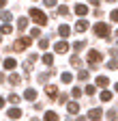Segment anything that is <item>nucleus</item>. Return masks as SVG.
I'll return each instance as SVG.
<instances>
[{
    "instance_id": "nucleus-25",
    "label": "nucleus",
    "mask_w": 118,
    "mask_h": 121,
    "mask_svg": "<svg viewBox=\"0 0 118 121\" xmlns=\"http://www.w3.org/2000/svg\"><path fill=\"white\" fill-rule=\"evenodd\" d=\"M0 17H2L4 24H9V22H11V11H2V15H0Z\"/></svg>"
},
{
    "instance_id": "nucleus-21",
    "label": "nucleus",
    "mask_w": 118,
    "mask_h": 121,
    "mask_svg": "<svg viewBox=\"0 0 118 121\" xmlns=\"http://www.w3.org/2000/svg\"><path fill=\"white\" fill-rule=\"evenodd\" d=\"M39 48H41V50H45V48H49V39H47V37H43V39H39Z\"/></svg>"
},
{
    "instance_id": "nucleus-8",
    "label": "nucleus",
    "mask_w": 118,
    "mask_h": 121,
    "mask_svg": "<svg viewBox=\"0 0 118 121\" xmlns=\"http://www.w3.org/2000/svg\"><path fill=\"white\" fill-rule=\"evenodd\" d=\"M69 33H71V28H69L67 24H60V26H58V35H60L62 39H67V37H69Z\"/></svg>"
},
{
    "instance_id": "nucleus-24",
    "label": "nucleus",
    "mask_w": 118,
    "mask_h": 121,
    "mask_svg": "<svg viewBox=\"0 0 118 121\" xmlns=\"http://www.w3.org/2000/svg\"><path fill=\"white\" fill-rule=\"evenodd\" d=\"M11 30H13V28H11V24H2V26H0V33H2V35H9Z\"/></svg>"
},
{
    "instance_id": "nucleus-41",
    "label": "nucleus",
    "mask_w": 118,
    "mask_h": 121,
    "mask_svg": "<svg viewBox=\"0 0 118 121\" xmlns=\"http://www.w3.org/2000/svg\"><path fill=\"white\" fill-rule=\"evenodd\" d=\"M114 89H116V93H118V84H116V86H114Z\"/></svg>"
},
{
    "instance_id": "nucleus-35",
    "label": "nucleus",
    "mask_w": 118,
    "mask_h": 121,
    "mask_svg": "<svg viewBox=\"0 0 118 121\" xmlns=\"http://www.w3.org/2000/svg\"><path fill=\"white\" fill-rule=\"evenodd\" d=\"M45 7H56V0H45Z\"/></svg>"
},
{
    "instance_id": "nucleus-32",
    "label": "nucleus",
    "mask_w": 118,
    "mask_h": 121,
    "mask_svg": "<svg viewBox=\"0 0 118 121\" xmlns=\"http://www.w3.org/2000/svg\"><path fill=\"white\" fill-rule=\"evenodd\" d=\"M71 93H73V97H80V95H82V89H80V86H75Z\"/></svg>"
},
{
    "instance_id": "nucleus-16",
    "label": "nucleus",
    "mask_w": 118,
    "mask_h": 121,
    "mask_svg": "<svg viewBox=\"0 0 118 121\" xmlns=\"http://www.w3.org/2000/svg\"><path fill=\"white\" fill-rule=\"evenodd\" d=\"M43 119H45V121H58V115H56L54 110H47V112H45V117H43Z\"/></svg>"
},
{
    "instance_id": "nucleus-36",
    "label": "nucleus",
    "mask_w": 118,
    "mask_h": 121,
    "mask_svg": "<svg viewBox=\"0 0 118 121\" xmlns=\"http://www.w3.org/2000/svg\"><path fill=\"white\" fill-rule=\"evenodd\" d=\"M30 35H32V37H39V35H41V30H39V28H32V33H30Z\"/></svg>"
},
{
    "instance_id": "nucleus-23",
    "label": "nucleus",
    "mask_w": 118,
    "mask_h": 121,
    "mask_svg": "<svg viewBox=\"0 0 118 121\" xmlns=\"http://www.w3.org/2000/svg\"><path fill=\"white\" fill-rule=\"evenodd\" d=\"M43 63L45 65H54V56L52 54H43Z\"/></svg>"
},
{
    "instance_id": "nucleus-20",
    "label": "nucleus",
    "mask_w": 118,
    "mask_h": 121,
    "mask_svg": "<svg viewBox=\"0 0 118 121\" xmlns=\"http://www.w3.org/2000/svg\"><path fill=\"white\" fill-rule=\"evenodd\" d=\"M60 80H62V82H65V84H69V82H73V76H71V73H69V71H65V73H62V76H60Z\"/></svg>"
},
{
    "instance_id": "nucleus-27",
    "label": "nucleus",
    "mask_w": 118,
    "mask_h": 121,
    "mask_svg": "<svg viewBox=\"0 0 118 121\" xmlns=\"http://www.w3.org/2000/svg\"><path fill=\"white\" fill-rule=\"evenodd\" d=\"M95 91H97V89H95V84H88V86L84 89V93H86V95H95Z\"/></svg>"
},
{
    "instance_id": "nucleus-4",
    "label": "nucleus",
    "mask_w": 118,
    "mask_h": 121,
    "mask_svg": "<svg viewBox=\"0 0 118 121\" xmlns=\"http://www.w3.org/2000/svg\"><path fill=\"white\" fill-rule=\"evenodd\" d=\"M95 35L97 37H110V26L103 24V22H97L95 24Z\"/></svg>"
},
{
    "instance_id": "nucleus-42",
    "label": "nucleus",
    "mask_w": 118,
    "mask_h": 121,
    "mask_svg": "<svg viewBox=\"0 0 118 121\" xmlns=\"http://www.w3.org/2000/svg\"><path fill=\"white\" fill-rule=\"evenodd\" d=\"M107 2H116V0H107Z\"/></svg>"
},
{
    "instance_id": "nucleus-29",
    "label": "nucleus",
    "mask_w": 118,
    "mask_h": 121,
    "mask_svg": "<svg viewBox=\"0 0 118 121\" xmlns=\"http://www.w3.org/2000/svg\"><path fill=\"white\" fill-rule=\"evenodd\" d=\"M107 69H118V58H112L107 63Z\"/></svg>"
},
{
    "instance_id": "nucleus-28",
    "label": "nucleus",
    "mask_w": 118,
    "mask_h": 121,
    "mask_svg": "<svg viewBox=\"0 0 118 121\" xmlns=\"http://www.w3.org/2000/svg\"><path fill=\"white\" fill-rule=\"evenodd\" d=\"M19 99H22V97H19L17 93H11V95H9V102H11V104H17Z\"/></svg>"
},
{
    "instance_id": "nucleus-15",
    "label": "nucleus",
    "mask_w": 118,
    "mask_h": 121,
    "mask_svg": "<svg viewBox=\"0 0 118 121\" xmlns=\"http://www.w3.org/2000/svg\"><path fill=\"white\" fill-rule=\"evenodd\" d=\"M19 117H22V110H19V108H11V110H9V119L15 121V119H19Z\"/></svg>"
},
{
    "instance_id": "nucleus-7",
    "label": "nucleus",
    "mask_w": 118,
    "mask_h": 121,
    "mask_svg": "<svg viewBox=\"0 0 118 121\" xmlns=\"http://www.w3.org/2000/svg\"><path fill=\"white\" fill-rule=\"evenodd\" d=\"M73 11L77 13V17H84V15L88 13V7H86V4H80V2H77V4H75V9H73Z\"/></svg>"
},
{
    "instance_id": "nucleus-39",
    "label": "nucleus",
    "mask_w": 118,
    "mask_h": 121,
    "mask_svg": "<svg viewBox=\"0 0 118 121\" xmlns=\"http://www.w3.org/2000/svg\"><path fill=\"white\" fill-rule=\"evenodd\" d=\"M75 121H86V117H77V119H75Z\"/></svg>"
},
{
    "instance_id": "nucleus-17",
    "label": "nucleus",
    "mask_w": 118,
    "mask_h": 121,
    "mask_svg": "<svg viewBox=\"0 0 118 121\" xmlns=\"http://www.w3.org/2000/svg\"><path fill=\"white\" fill-rule=\"evenodd\" d=\"M26 26H28V17H19L17 20V30H26Z\"/></svg>"
},
{
    "instance_id": "nucleus-14",
    "label": "nucleus",
    "mask_w": 118,
    "mask_h": 121,
    "mask_svg": "<svg viewBox=\"0 0 118 121\" xmlns=\"http://www.w3.org/2000/svg\"><path fill=\"white\" fill-rule=\"evenodd\" d=\"M97 84H99L101 89H105V86L110 84V78H107V76H99V78H97Z\"/></svg>"
},
{
    "instance_id": "nucleus-9",
    "label": "nucleus",
    "mask_w": 118,
    "mask_h": 121,
    "mask_svg": "<svg viewBox=\"0 0 118 121\" xmlns=\"http://www.w3.org/2000/svg\"><path fill=\"white\" fill-rule=\"evenodd\" d=\"M45 95H47V97H52V99H56V95H58V89H56L54 84L45 86Z\"/></svg>"
},
{
    "instance_id": "nucleus-38",
    "label": "nucleus",
    "mask_w": 118,
    "mask_h": 121,
    "mask_svg": "<svg viewBox=\"0 0 118 121\" xmlns=\"http://www.w3.org/2000/svg\"><path fill=\"white\" fill-rule=\"evenodd\" d=\"M4 4H7V0H0V9H4Z\"/></svg>"
},
{
    "instance_id": "nucleus-22",
    "label": "nucleus",
    "mask_w": 118,
    "mask_h": 121,
    "mask_svg": "<svg viewBox=\"0 0 118 121\" xmlns=\"http://www.w3.org/2000/svg\"><path fill=\"white\" fill-rule=\"evenodd\" d=\"M71 65H73V67H80V65H82V60H80L77 54H73V56H71Z\"/></svg>"
},
{
    "instance_id": "nucleus-2",
    "label": "nucleus",
    "mask_w": 118,
    "mask_h": 121,
    "mask_svg": "<svg viewBox=\"0 0 118 121\" xmlns=\"http://www.w3.org/2000/svg\"><path fill=\"white\" fill-rule=\"evenodd\" d=\"M30 17H32L39 26H45V24H47V15L43 13L41 9H30Z\"/></svg>"
},
{
    "instance_id": "nucleus-33",
    "label": "nucleus",
    "mask_w": 118,
    "mask_h": 121,
    "mask_svg": "<svg viewBox=\"0 0 118 121\" xmlns=\"http://www.w3.org/2000/svg\"><path fill=\"white\" fill-rule=\"evenodd\" d=\"M110 17H112V22H118V9H116V11H112V13H110Z\"/></svg>"
},
{
    "instance_id": "nucleus-31",
    "label": "nucleus",
    "mask_w": 118,
    "mask_h": 121,
    "mask_svg": "<svg viewBox=\"0 0 118 121\" xmlns=\"http://www.w3.org/2000/svg\"><path fill=\"white\" fill-rule=\"evenodd\" d=\"M86 78H88V71H86V69H82V71L77 73V80H86Z\"/></svg>"
},
{
    "instance_id": "nucleus-43",
    "label": "nucleus",
    "mask_w": 118,
    "mask_h": 121,
    "mask_svg": "<svg viewBox=\"0 0 118 121\" xmlns=\"http://www.w3.org/2000/svg\"><path fill=\"white\" fill-rule=\"evenodd\" d=\"M0 41H2V35H0Z\"/></svg>"
},
{
    "instance_id": "nucleus-44",
    "label": "nucleus",
    "mask_w": 118,
    "mask_h": 121,
    "mask_svg": "<svg viewBox=\"0 0 118 121\" xmlns=\"http://www.w3.org/2000/svg\"><path fill=\"white\" fill-rule=\"evenodd\" d=\"M112 121H118V119H112Z\"/></svg>"
},
{
    "instance_id": "nucleus-30",
    "label": "nucleus",
    "mask_w": 118,
    "mask_h": 121,
    "mask_svg": "<svg viewBox=\"0 0 118 121\" xmlns=\"http://www.w3.org/2000/svg\"><path fill=\"white\" fill-rule=\"evenodd\" d=\"M101 99L103 102H110L112 99V93H110V91H103V93H101Z\"/></svg>"
},
{
    "instance_id": "nucleus-37",
    "label": "nucleus",
    "mask_w": 118,
    "mask_h": 121,
    "mask_svg": "<svg viewBox=\"0 0 118 121\" xmlns=\"http://www.w3.org/2000/svg\"><path fill=\"white\" fill-rule=\"evenodd\" d=\"M67 97H69V95H58V102H60V104H65V102H67Z\"/></svg>"
},
{
    "instance_id": "nucleus-1",
    "label": "nucleus",
    "mask_w": 118,
    "mask_h": 121,
    "mask_svg": "<svg viewBox=\"0 0 118 121\" xmlns=\"http://www.w3.org/2000/svg\"><path fill=\"white\" fill-rule=\"evenodd\" d=\"M101 60H103V54L101 52H97V50H90V52H88V65H90V69H97Z\"/></svg>"
},
{
    "instance_id": "nucleus-45",
    "label": "nucleus",
    "mask_w": 118,
    "mask_h": 121,
    "mask_svg": "<svg viewBox=\"0 0 118 121\" xmlns=\"http://www.w3.org/2000/svg\"><path fill=\"white\" fill-rule=\"evenodd\" d=\"M9 121H11V119H9Z\"/></svg>"
},
{
    "instance_id": "nucleus-3",
    "label": "nucleus",
    "mask_w": 118,
    "mask_h": 121,
    "mask_svg": "<svg viewBox=\"0 0 118 121\" xmlns=\"http://www.w3.org/2000/svg\"><path fill=\"white\" fill-rule=\"evenodd\" d=\"M30 43H32L30 37H22V39H17L13 43V52H22V50H26V45H30Z\"/></svg>"
},
{
    "instance_id": "nucleus-19",
    "label": "nucleus",
    "mask_w": 118,
    "mask_h": 121,
    "mask_svg": "<svg viewBox=\"0 0 118 121\" xmlns=\"http://www.w3.org/2000/svg\"><path fill=\"white\" fill-rule=\"evenodd\" d=\"M86 45H88L86 41H75V43H73V48H75V52H82V50L86 48Z\"/></svg>"
},
{
    "instance_id": "nucleus-11",
    "label": "nucleus",
    "mask_w": 118,
    "mask_h": 121,
    "mask_svg": "<svg viewBox=\"0 0 118 121\" xmlns=\"http://www.w3.org/2000/svg\"><path fill=\"white\" fill-rule=\"evenodd\" d=\"M67 110H69L71 115L80 112V104H77V102H69V104H67Z\"/></svg>"
},
{
    "instance_id": "nucleus-5",
    "label": "nucleus",
    "mask_w": 118,
    "mask_h": 121,
    "mask_svg": "<svg viewBox=\"0 0 118 121\" xmlns=\"http://www.w3.org/2000/svg\"><path fill=\"white\" fill-rule=\"evenodd\" d=\"M54 50H56L58 54H65V52H69V43H67L65 39H60V41L54 43Z\"/></svg>"
},
{
    "instance_id": "nucleus-12",
    "label": "nucleus",
    "mask_w": 118,
    "mask_h": 121,
    "mask_svg": "<svg viewBox=\"0 0 118 121\" xmlns=\"http://www.w3.org/2000/svg\"><path fill=\"white\" fill-rule=\"evenodd\" d=\"M2 65H4V69H9V71H11V69H15V65H17V60L9 56V58L4 60V63H2Z\"/></svg>"
},
{
    "instance_id": "nucleus-10",
    "label": "nucleus",
    "mask_w": 118,
    "mask_h": 121,
    "mask_svg": "<svg viewBox=\"0 0 118 121\" xmlns=\"http://www.w3.org/2000/svg\"><path fill=\"white\" fill-rule=\"evenodd\" d=\"M75 30H77V33H86V30H88V22H86V20H77Z\"/></svg>"
},
{
    "instance_id": "nucleus-34",
    "label": "nucleus",
    "mask_w": 118,
    "mask_h": 121,
    "mask_svg": "<svg viewBox=\"0 0 118 121\" xmlns=\"http://www.w3.org/2000/svg\"><path fill=\"white\" fill-rule=\"evenodd\" d=\"M90 4H92L95 9H99V4H101V0H90Z\"/></svg>"
},
{
    "instance_id": "nucleus-26",
    "label": "nucleus",
    "mask_w": 118,
    "mask_h": 121,
    "mask_svg": "<svg viewBox=\"0 0 118 121\" xmlns=\"http://www.w3.org/2000/svg\"><path fill=\"white\" fill-rule=\"evenodd\" d=\"M56 13H58V15H69L71 11H69V9L65 7V4H60V7H58V11H56Z\"/></svg>"
},
{
    "instance_id": "nucleus-18",
    "label": "nucleus",
    "mask_w": 118,
    "mask_h": 121,
    "mask_svg": "<svg viewBox=\"0 0 118 121\" xmlns=\"http://www.w3.org/2000/svg\"><path fill=\"white\" fill-rule=\"evenodd\" d=\"M9 82H11L13 86H17V84L22 82V78H19V76H17V73H11V78H9Z\"/></svg>"
},
{
    "instance_id": "nucleus-40",
    "label": "nucleus",
    "mask_w": 118,
    "mask_h": 121,
    "mask_svg": "<svg viewBox=\"0 0 118 121\" xmlns=\"http://www.w3.org/2000/svg\"><path fill=\"white\" fill-rule=\"evenodd\" d=\"M2 106H4V99H2V97H0V108H2Z\"/></svg>"
},
{
    "instance_id": "nucleus-6",
    "label": "nucleus",
    "mask_w": 118,
    "mask_h": 121,
    "mask_svg": "<svg viewBox=\"0 0 118 121\" xmlns=\"http://www.w3.org/2000/svg\"><path fill=\"white\" fill-rule=\"evenodd\" d=\"M101 117H103L101 108H90V112H88V119H90V121H99Z\"/></svg>"
},
{
    "instance_id": "nucleus-13",
    "label": "nucleus",
    "mask_w": 118,
    "mask_h": 121,
    "mask_svg": "<svg viewBox=\"0 0 118 121\" xmlns=\"http://www.w3.org/2000/svg\"><path fill=\"white\" fill-rule=\"evenodd\" d=\"M24 97H26L28 102H34V97H37V91H34V89H26V93H24Z\"/></svg>"
}]
</instances>
